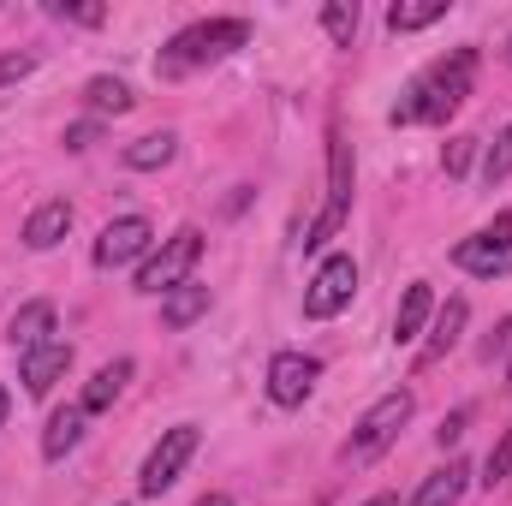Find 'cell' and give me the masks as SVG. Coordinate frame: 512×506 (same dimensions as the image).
<instances>
[{"label":"cell","instance_id":"1","mask_svg":"<svg viewBox=\"0 0 512 506\" xmlns=\"http://www.w3.org/2000/svg\"><path fill=\"white\" fill-rule=\"evenodd\" d=\"M471 84H477V48H453V54H441V60L393 102L387 120H393V126H441L447 114L465 108Z\"/></svg>","mask_w":512,"mask_h":506},{"label":"cell","instance_id":"2","mask_svg":"<svg viewBox=\"0 0 512 506\" xmlns=\"http://www.w3.org/2000/svg\"><path fill=\"white\" fill-rule=\"evenodd\" d=\"M245 42H251V24H245V18H203V24L179 30V36L161 48L155 72H161V78L197 72V66H209V60H227V54H233V48H245Z\"/></svg>","mask_w":512,"mask_h":506},{"label":"cell","instance_id":"3","mask_svg":"<svg viewBox=\"0 0 512 506\" xmlns=\"http://www.w3.org/2000/svg\"><path fill=\"white\" fill-rule=\"evenodd\" d=\"M411 411H417V393H411V387H393V393H382V399L358 417V429L346 435L340 459H346V465H370V459H382L387 447L399 441V429L411 423Z\"/></svg>","mask_w":512,"mask_h":506},{"label":"cell","instance_id":"4","mask_svg":"<svg viewBox=\"0 0 512 506\" xmlns=\"http://www.w3.org/2000/svg\"><path fill=\"white\" fill-rule=\"evenodd\" d=\"M346 209H352V143L334 131L328 137V203H322V215L304 227V251H322L334 233H340V221H346Z\"/></svg>","mask_w":512,"mask_h":506},{"label":"cell","instance_id":"5","mask_svg":"<svg viewBox=\"0 0 512 506\" xmlns=\"http://www.w3.org/2000/svg\"><path fill=\"white\" fill-rule=\"evenodd\" d=\"M197 256H203V233H197V227H179L161 251L143 256V268H137V292L167 298L173 286H185V274L197 268Z\"/></svg>","mask_w":512,"mask_h":506},{"label":"cell","instance_id":"6","mask_svg":"<svg viewBox=\"0 0 512 506\" xmlns=\"http://www.w3.org/2000/svg\"><path fill=\"white\" fill-rule=\"evenodd\" d=\"M197 441H203V435H197V423H173V429L149 447V459H143V471H137V495H149V501H155V495H167V489L179 483V471L191 465Z\"/></svg>","mask_w":512,"mask_h":506},{"label":"cell","instance_id":"7","mask_svg":"<svg viewBox=\"0 0 512 506\" xmlns=\"http://www.w3.org/2000/svg\"><path fill=\"white\" fill-rule=\"evenodd\" d=\"M453 262H459L465 274H477V280H501V274H512V215H495L483 233L459 239V245H453Z\"/></svg>","mask_w":512,"mask_h":506},{"label":"cell","instance_id":"8","mask_svg":"<svg viewBox=\"0 0 512 506\" xmlns=\"http://www.w3.org/2000/svg\"><path fill=\"white\" fill-rule=\"evenodd\" d=\"M352 292H358V262L346 251L328 256V262L310 274V286H304V316H310V322H328V316H340V310L352 304Z\"/></svg>","mask_w":512,"mask_h":506},{"label":"cell","instance_id":"9","mask_svg":"<svg viewBox=\"0 0 512 506\" xmlns=\"http://www.w3.org/2000/svg\"><path fill=\"white\" fill-rule=\"evenodd\" d=\"M155 251V227L143 215H120L96 233V268H126V262H143Z\"/></svg>","mask_w":512,"mask_h":506},{"label":"cell","instance_id":"10","mask_svg":"<svg viewBox=\"0 0 512 506\" xmlns=\"http://www.w3.org/2000/svg\"><path fill=\"white\" fill-rule=\"evenodd\" d=\"M316 381H322V364L310 358V352H274L268 358V399L274 405H304L310 393H316Z\"/></svg>","mask_w":512,"mask_h":506},{"label":"cell","instance_id":"11","mask_svg":"<svg viewBox=\"0 0 512 506\" xmlns=\"http://www.w3.org/2000/svg\"><path fill=\"white\" fill-rule=\"evenodd\" d=\"M54 304L48 298H36V304H24V310H12V322H6V340H12V352L18 358H30V352H42V346H54Z\"/></svg>","mask_w":512,"mask_h":506},{"label":"cell","instance_id":"12","mask_svg":"<svg viewBox=\"0 0 512 506\" xmlns=\"http://www.w3.org/2000/svg\"><path fill=\"white\" fill-rule=\"evenodd\" d=\"M72 370V346L66 340H54V346H42V352H30V358H18V376H24V393H54V381Z\"/></svg>","mask_w":512,"mask_h":506},{"label":"cell","instance_id":"13","mask_svg":"<svg viewBox=\"0 0 512 506\" xmlns=\"http://www.w3.org/2000/svg\"><path fill=\"white\" fill-rule=\"evenodd\" d=\"M66 233H72V203L54 197V203H42V209L24 221V251H54Z\"/></svg>","mask_w":512,"mask_h":506},{"label":"cell","instance_id":"14","mask_svg":"<svg viewBox=\"0 0 512 506\" xmlns=\"http://www.w3.org/2000/svg\"><path fill=\"white\" fill-rule=\"evenodd\" d=\"M435 316V292H429V280H411L405 286V298H399V310H393V340L399 346H411L417 334H423V322Z\"/></svg>","mask_w":512,"mask_h":506},{"label":"cell","instance_id":"15","mask_svg":"<svg viewBox=\"0 0 512 506\" xmlns=\"http://www.w3.org/2000/svg\"><path fill=\"white\" fill-rule=\"evenodd\" d=\"M209 304H215V298H209V286H197V280H185V286H173V292L161 298V322H167V328L179 334V328H191V322H203V316H209Z\"/></svg>","mask_w":512,"mask_h":506},{"label":"cell","instance_id":"16","mask_svg":"<svg viewBox=\"0 0 512 506\" xmlns=\"http://www.w3.org/2000/svg\"><path fill=\"white\" fill-rule=\"evenodd\" d=\"M84 417H90L84 405H66V411L48 417V429H42V459H48V465H60V459L84 441Z\"/></svg>","mask_w":512,"mask_h":506},{"label":"cell","instance_id":"17","mask_svg":"<svg viewBox=\"0 0 512 506\" xmlns=\"http://www.w3.org/2000/svg\"><path fill=\"white\" fill-rule=\"evenodd\" d=\"M465 483H471V465L447 459L441 471H429V477H423V489L411 495V506H459V495H465Z\"/></svg>","mask_w":512,"mask_h":506},{"label":"cell","instance_id":"18","mask_svg":"<svg viewBox=\"0 0 512 506\" xmlns=\"http://www.w3.org/2000/svg\"><path fill=\"white\" fill-rule=\"evenodd\" d=\"M465 316H471V304H465V298H447V304L435 310V334H429V346H423V364H441V358L459 346V334H465Z\"/></svg>","mask_w":512,"mask_h":506},{"label":"cell","instance_id":"19","mask_svg":"<svg viewBox=\"0 0 512 506\" xmlns=\"http://www.w3.org/2000/svg\"><path fill=\"white\" fill-rule=\"evenodd\" d=\"M173 155H179V137H173V131H149V137L126 143V167L131 173H161Z\"/></svg>","mask_w":512,"mask_h":506},{"label":"cell","instance_id":"20","mask_svg":"<svg viewBox=\"0 0 512 506\" xmlns=\"http://www.w3.org/2000/svg\"><path fill=\"white\" fill-rule=\"evenodd\" d=\"M126 381H131V358H114V364H102L96 376H90V387H84V411H108L120 393H126Z\"/></svg>","mask_w":512,"mask_h":506},{"label":"cell","instance_id":"21","mask_svg":"<svg viewBox=\"0 0 512 506\" xmlns=\"http://www.w3.org/2000/svg\"><path fill=\"white\" fill-rule=\"evenodd\" d=\"M447 6H453V0H399V6L387 12V24H393L399 36H411V30H429V24H441V18H447Z\"/></svg>","mask_w":512,"mask_h":506},{"label":"cell","instance_id":"22","mask_svg":"<svg viewBox=\"0 0 512 506\" xmlns=\"http://www.w3.org/2000/svg\"><path fill=\"white\" fill-rule=\"evenodd\" d=\"M84 102H90V114H126L131 102V84H120V78H90L84 84Z\"/></svg>","mask_w":512,"mask_h":506},{"label":"cell","instance_id":"23","mask_svg":"<svg viewBox=\"0 0 512 506\" xmlns=\"http://www.w3.org/2000/svg\"><path fill=\"white\" fill-rule=\"evenodd\" d=\"M322 30H328L334 48H352V36H358V0H328L322 6Z\"/></svg>","mask_w":512,"mask_h":506},{"label":"cell","instance_id":"24","mask_svg":"<svg viewBox=\"0 0 512 506\" xmlns=\"http://www.w3.org/2000/svg\"><path fill=\"white\" fill-rule=\"evenodd\" d=\"M483 179L489 185H501V179H512V126L489 143V155H483Z\"/></svg>","mask_w":512,"mask_h":506},{"label":"cell","instance_id":"25","mask_svg":"<svg viewBox=\"0 0 512 506\" xmlns=\"http://www.w3.org/2000/svg\"><path fill=\"white\" fill-rule=\"evenodd\" d=\"M507 477H512V429L495 441V453L483 459V483H489V489H495V483H507Z\"/></svg>","mask_w":512,"mask_h":506},{"label":"cell","instance_id":"26","mask_svg":"<svg viewBox=\"0 0 512 506\" xmlns=\"http://www.w3.org/2000/svg\"><path fill=\"white\" fill-rule=\"evenodd\" d=\"M48 12H54V18H66V24H102V6H72V0H54Z\"/></svg>","mask_w":512,"mask_h":506},{"label":"cell","instance_id":"27","mask_svg":"<svg viewBox=\"0 0 512 506\" xmlns=\"http://www.w3.org/2000/svg\"><path fill=\"white\" fill-rule=\"evenodd\" d=\"M30 72H36V60H30V54H0V90H6V84H18V78H30Z\"/></svg>","mask_w":512,"mask_h":506},{"label":"cell","instance_id":"28","mask_svg":"<svg viewBox=\"0 0 512 506\" xmlns=\"http://www.w3.org/2000/svg\"><path fill=\"white\" fill-rule=\"evenodd\" d=\"M483 358H489V364H495V358H507V364H512V316L495 328V340H483Z\"/></svg>","mask_w":512,"mask_h":506},{"label":"cell","instance_id":"29","mask_svg":"<svg viewBox=\"0 0 512 506\" xmlns=\"http://www.w3.org/2000/svg\"><path fill=\"white\" fill-rule=\"evenodd\" d=\"M441 167H447V173H465V167H471V137H453L447 155H441Z\"/></svg>","mask_w":512,"mask_h":506},{"label":"cell","instance_id":"30","mask_svg":"<svg viewBox=\"0 0 512 506\" xmlns=\"http://www.w3.org/2000/svg\"><path fill=\"white\" fill-rule=\"evenodd\" d=\"M465 417H471V411H453V417H447V423L435 429V435H441V447H453V441L465 435Z\"/></svg>","mask_w":512,"mask_h":506},{"label":"cell","instance_id":"31","mask_svg":"<svg viewBox=\"0 0 512 506\" xmlns=\"http://www.w3.org/2000/svg\"><path fill=\"white\" fill-rule=\"evenodd\" d=\"M90 143H96V120H84V126L66 131V149H90Z\"/></svg>","mask_w":512,"mask_h":506},{"label":"cell","instance_id":"32","mask_svg":"<svg viewBox=\"0 0 512 506\" xmlns=\"http://www.w3.org/2000/svg\"><path fill=\"white\" fill-rule=\"evenodd\" d=\"M197 506H233V495H203Z\"/></svg>","mask_w":512,"mask_h":506},{"label":"cell","instance_id":"33","mask_svg":"<svg viewBox=\"0 0 512 506\" xmlns=\"http://www.w3.org/2000/svg\"><path fill=\"white\" fill-rule=\"evenodd\" d=\"M6 411H12V393H6V387H0V423H6Z\"/></svg>","mask_w":512,"mask_h":506},{"label":"cell","instance_id":"34","mask_svg":"<svg viewBox=\"0 0 512 506\" xmlns=\"http://www.w3.org/2000/svg\"><path fill=\"white\" fill-rule=\"evenodd\" d=\"M364 506H399V501H393V495H370Z\"/></svg>","mask_w":512,"mask_h":506},{"label":"cell","instance_id":"35","mask_svg":"<svg viewBox=\"0 0 512 506\" xmlns=\"http://www.w3.org/2000/svg\"><path fill=\"white\" fill-rule=\"evenodd\" d=\"M507 66H512V36H507Z\"/></svg>","mask_w":512,"mask_h":506},{"label":"cell","instance_id":"36","mask_svg":"<svg viewBox=\"0 0 512 506\" xmlns=\"http://www.w3.org/2000/svg\"><path fill=\"white\" fill-rule=\"evenodd\" d=\"M507 387H512V364H507Z\"/></svg>","mask_w":512,"mask_h":506}]
</instances>
